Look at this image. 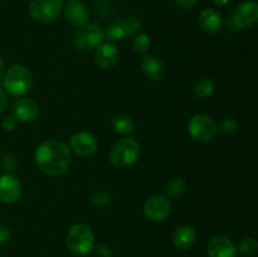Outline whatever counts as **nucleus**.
Returning <instances> with one entry per match:
<instances>
[{"label":"nucleus","mask_w":258,"mask_h":257,"mask_svg":"<svg viewBox=\"0 0 258 257\" xmlns=\"http://www.w3.org/2000/svg\"><path fill=\"white\" fill-rule=\"evenodd\" d=\"M34 160L42 173L58 176L70 169L72 154L66 144L57 140H45L35 149Z\"/></svg>","instance_id":"f257e3e1"},{"label":"nucleus","mask_w":258,"mask_h":257,"mask_svg":"<svg viewBox=\"0 0 258 257\" xmlns=\"http://www.w3.org/2000/svg\"><path fill=\"white\" fill-rule=\"evenodd\" d=\"M5 91L14 97H23L27 95L33 86V76L29 68L23 65H14L4 73Z\"/></svg>","instance_id":"f03ea898"},{"label":"nucleus","mask_w":258,"mask_h":257,"mask_svg":"<svg viewBox=\"0 0 258 257\" xmlns=\"http://www.w3.org/2000/svg\"><path fill=\"white\" fill-rule=\"evenodd\" d=\"M66 244H67V248L76 256H86L93 249L95 234L87 224H75L68 231Z\"/></svg>","instance_id":"7ed1b4c3"},{"label":"nucleus","mask_w":258,"mask_h":257,"mask_svg":"<svg viewBox=\"0 0 258 257\" xmlns=\"http://www.w3.org/2000/svg\"><path fill=\"white\" fill-rule=\"evenodd\" d=\"M140 144L133 138H123L116 141L110 150V161L116 168H127L138 161Z\"/></svg>","instance_id":"20e7f679"},{"label":"nucleus","mask_w":258,"mask_h":257,"mask_svg":"<svg viewBox=\"0 0 258 257\" xmlns=\"http://www.w3.org/2000/svg\"><path fill=\"white\" fill-rule=\"evenodd\" d=\"M188 133L198 143H209L216 138L218 126L213 118L204 113L194 115L188 122Z\"/></svg>","instance_id":"39448f33"},{"label":"nucleus","mask_w":258,"mask_h":257,"mask_svg":"<svg viewBox=\"0 0 258 257\" xmlns=\"http://www.w3.org/2000/svg\"><path fill=\"white\" fill-rule=\"evenodd\" d=\"M103 40V29L98 24H86L75 34V47L80 52H91L96 49Z\"/></svg>","instance_id":"423d86ee"},{"label":"nucleus","mask_w":258,"mask_h":257,"mask_svg":"<svg viewBox=\"0 0 258 257\" xmlns=\"http://www.w3.org/2000/svg\"><path fill=\"white\" fill-rule=\"evenodd\" d=\"M63 0H32L29 5L30 17L38 23H52L59 17Z\"/></svg>","instance_id":"0eeeda50"},{"label":"nucleus","mask_w":258,"mask_h":257,"mask_svg":"<svg viewBox=\"0 0 258 257\" xmlns=\"http://www.w3.org/2000/svg\"><path fill=\"white\" fill-rule=\"evenodd\" d=\"M232 22L239 29H246L256 25L258 22V4L254 0L241 3L232 14Z\"/></svg>","instance_id":"6e6552de"},{"label":"nucleus","mask_w":258,"mask_h":257,"mask_svg":"<svg viewBox=\"0 0 258 257\" xmlns=\"http://www.w3.org/2000/svg\"><path fill=\"white\" fill-rule=\"evenodd\" d=\"M171 212V203L166 197L153 196L144 203V214L153 222H163Z\"/></svg>","instance_id":"1a4fd4ad"},{"label":"nucleus","mask_w":258,"mask_h":257,"mask_svg":"<svg viewBox=\"0 0 258 257\" xmlns=\"http://www.w3.org/2000/svg\"><path fill=\"white\" fill-rule=\"evenodd\" d=\"M70 146L73 153L77 154L78 156L90 158V156L95 155V153L97 151L98 143L93 134L88 133V131H80L71 136Z\"/></svg>","instance_id":"9d476101"},{"label":"nucleus","mask_w":258,"mask_h":257,"mask_svg":"<svg viewBox=\"0 0 258 257\" xmlns=\"http://www.w3.org/2000/svg\"><path fill=\"white\" fill-rule=\"evenodd\" d=\"M207 253L209 257H236L237 246L229 237L216 234L208 241Z\"/></svg>","instance_id":"9b49d317"},{"label":"nucleus","mask_w":258,"mask_h":257,"mask_svg":"<svg viewBox=\"0 0 258 257\" xmlns=\"http://www.w3.org/2000/svg\"><path fill=\"white\" fill-rule=\"evenodd\" d=\"M20 196H22V184L17 176L8 173L0 176V202L5 204H13L18 202Z\"/></svg>","instance_id":"f8f14e48"},{"label":"nucleus","mask_w":258,"mask_h":257,"mask_svg":"<svg viewBox=\"0 0 258 257\" xmlns=\"http://www.w3.org/2000/svg\"><path fill=\"white\" fill-rule=\"evenodd\" d=\"M64 18L73 27L81 28L88 23V9L81 0H68L64 5Z\"/></svg>","instance_id":"ddd939ff"},{"label":"nucleus","mask_w":258,"mask_h":257,"mask_svg":"<svg viewBox=\"0 0 258 257\" xmlns=\"http://www.w3.org/2000/svg\"><path fill=\"white\" fill-rule=\"evenodd\" d=\"M39 115V107L37 102L30 98H19L13 103L12 116L17 121L32 122Z\"/></svg>","instance_id":"4468645a"},{"label":"nucleus","mask_w":258,"mask_h":257,"mask_svg":"<svg viewBox=\"0 0 258 257\" xmlns=\"http://www.w3.org/2000/svg\"><path fill=\"white\" fill-rule=\"evenodd\" d=\"M118 49L112 43H103L96 48L95 62L102 70H110L117 63L118 60Z\"/></svg>","instance_id":"2eb2a0df"},{"label":"nucleus","mask_w":258,"mask_h":257,"mask_svg":"<svg viewBox=\"0 0 258 257\" xmlns=\"http://www.w3.org/2000/svg\"><path fill=\"white\" fill-rule=\"evenodd\" d=\"M141 68L145 77L150 81H160L165 76V65L155 54L144 55L141 60Z\"/></svg>","instance_id":"dca6fc26"},{"label":"nucleus","mask_w":258,"mask_h":257,"mask_svg":"<svg viewBox=\"0 0 258 257\" xmlns=\"http://www.w3.org/2000/svg\"><path fill=\"white\" fill-rule=\"evenodd\" d=\"M198 23L203 32L208 33V34H216L221 30L223 19H222V15L218 10L208 8L199 14Z\"/></svg>","instance_id":"f3484780"},{"label":"nucleus","mask_w":258,"mask_h":257,"mask_svg":"<svg viewBox=\"0 0 258 257\" xmlns=\"http://www.w3.org/2000/svg\"><path fill=\"white\" fill-rule=\"evenodd\" d=\"M197 241V231L191 226H181L173 233V244L179 251H188Z\"/></svg>","instance_id":"a211bd4d"},{"label":"nucleus","mask_w":258,"mask_h":257,"mask_svg":"<svg viewBox=\"0 0 258 257\" xmlns=\"http://www.w3.org/2000/svg\"><path fill=\"white\" fill-rule=\"evenodd\" d=\"M112 128L121 135H130L135 131V123L130 116L125 113H117L112 117Z\"/></svg>","instance_id":"6ab92c4d"},{"label":"nucleus","mask_w":258,"mask_h":257,"mask_svg":"<svg viewBox=\"0 0 258 257\" xmlns=\"http://www.w3.org/2000/svg\"><path fill=\"white\" fill-rule=\"evenodd\" d=\"M216 90V82H214L213 78L211 77H202L194 83V95L196 97L202 98V100H206V98L211 97L214 93Z\"/></svg>","instance_id":"aec40b11"},{"label":"nucleus","mask_w":258,"mask_h":257,"mask_svg":"<svg viewBox=\"0 0 258 257\" xmlns=\"http://www.w3.org/2000/svg\"><path fill=\"white\" fill-rule=\"evenodd\" d=\"M127 37L125 27H123L122 20L113 22L103 30V38L108 40H122L123 38Z\"/></svg>","instance_id":"412c9836"},{"label":"nucleus","mask_w":258,"mask_h":257,"mask_svg":"<svg viewBox=\"0 0 258 257\" xmlns=\"http://www.w3.org/2000/svg\"><path fill=\"white\" fill-rule=\"evenodd\" d=\"M168 197L173 199H178L183 197L186 191V184L181 178H171L168 181L165 188Z\"/></svg>","instance_id":"4be33fe9"},{"label":"nucleus","mask_w":258,"mask_h":257,"mask_svg":"<svg viewBox=\"0 0 258 257\" xmlns=\"http://www.w3.org/2000/svg\"><path fill=\"white\" fill-rule=\"evenodd\" d=\"M150 44H151V40L148 34H144V33H136V34L134 35L133 48L136 53H139V54H146L148 50L150 49Z\"/></svg>","instance_id":"5701e85b"},{"label":"nucleus","mask_w":258,"mask_h":257,"mask_svg":"<svg viewBox=\"0 0 258 257\" xmlns=\"http://www.w3.org/2000/svg\"><path fill=\"white\" fill-rule=\"evenodd\" d=\"M257 247H258V243L256 238H253V237H243V238L239 241L238 247H237V251L246 254V256H253V254L257 252Z\"/></svg>","instance_id":"b1692460"},{"label":"nucleus","mask_w":258,"mask_h":257,"mask_svg":"<svg viewBox=\"0 0 258 257\" xmlns=\"http://www.w3.org/2000/svg\"><path fill=\"white\" fill-rule=\"evenodd\" d=\"M91 204L93 207H98V208H103V207L108 206V204L112 202V196L107 191L103 190H97L91 196L90 198Z\"/></svg>","instance_id":"393cba45"},{"label":"nucleus","mask_w":258,"mask_h":257,"mask_svg":"<svg viewBox=\"0 0 258 257\" xmlns=\"http://www.w3.org/2000/svg\"><path fill=\"white\" fill-rule=\"evenodd\" d=\"M218 130L224 135H232V134H236L237 130H238V123L234 118L227 117L221 121Z\"/></svg>","instance_id":"a878e982"},{"label":"nucleus","mask_w":258,"mask_h":257,"mask_svg":"<svg viewBox=\"0 0 258 257\" xmlns=\"http://www.w3.org/2000/svg\"><path fill=\"white\" fill-rule=\"evenodd\" d=\"M0 165H2V168L4 169L8 174H10L12 171H14L18 166L17 156L12 153L5 154V155H3L2 161H0Z\"/></svg>","instance_id":"bb28decb"},{"label":"nucleus","mask_w":258,"mask_h":257,"mask_svg":"<svg viewBox=\"0 0 258 257\" xmlns=\"http://www.w3.org/2000/svg\"><path fill=\"white\" fill-rule=\"evenodd\" d=\"M122 23H123V27H125L126 34L127 35H135L141 27L140 20L135 17L125 18V19H122Z\"/></svg>","instance_id":"cd10ccee"},{"label":"nucleus","mask_w":258,"mask_h":257,"mask_svg":"<svg viewBox=\"0 0 258 257\" xmlns=\"http://www.w3.org/2000/svg\"><path fill=\"white\" fill-rule=\"evenodd\" d=\"M12 238V231L5 224H0V246L7 244Z\"/></svg>","instance_id":"c85d7f7f"},{"label":"nucleus","mask_w":258,"mask_h":257,"mask_svg":"<svg viewBox=\"0 0 258 257\" xmlns=\"http://www.w3.org/2000/svg\"><path fill=\"white\" fill-rule=\"evenodd\" d=\"M3 128L5 131H14L18 126V121L13 116H7L2 122Z\"/></svg>","instance_id":"c756f323"},{"label":"nucleus","mask_w":258,"mask_h":257,"mask_svg":"<svg viewBox=\"0 0 258 257\" xmlns=\"http://www.w3.org/2000/svg\"><path fill=\"white\" fill-rule=\"evenodd\" d=\"M96 254H97L98 257H111L112 251H111V248L107 244L101 243L96 247Z\"/></svg>","instance_id":"7c9ffc66"},{"label":"nucleus","mask_w":258,"mask_h":257,"mask_svg":"<svg viewBox=\"0 0 258 257\" xmlns=\"http://www.w3.org/2000/svg\"><path fill=\"white\" fill-rule=\"evenodd\" d=\"M174 2L181 9H190L198 3V0H174Z\"/></svg>","instance_id":"2f4dec72"},{"label":"nucleus","mask_w":258,"mask_h":257,"mask_svg":"<svg viewBox=\"0 0 258 257\" xmlns=\"http://www.w3.org/2000/svg\"><path fill=\"white\" fill-rule=\"evenodd\" d=\"M7 105H8L7 92H5L4 88L0 87V113H2L5 108H7Z\"/></svg>","instance_id":"473e14b6"},{"label":"nucleus","mask_w":258,"mask_h":257,"mask_svg":"<svg viewBox=\"0 0 258 257\" xmlns=\"http://www.w3.org/2000/svg\"><path fill=\"white\" fill-rule=\"evenodd\" d=\"M4 73H5V62L2 57H0V80L4 77Z\"/></svg>","instance_id":"72a5a7b5"},{"label":"nucleus","mask_w":258,"mask_h":257,"mask_svg":"<svg viewBox=\"0 0 258 257\" xmlns=\"http://www.w3.org/2000/svg\"><path fill=\"white\" fill-rule=\"evenodd\" d=\"M212 2H213L216 5H219V7H223V5H226L227 3L229 2V0H212Z\"/></svg>","instance_id":"f704fd0d"}]
</instances>
